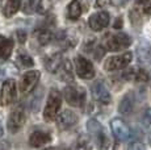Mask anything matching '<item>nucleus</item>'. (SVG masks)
<instances>
[{"label":"nucleus","instance_id":"0eeeda50","mask_svg":"<svg viewBox=\"0 0 151 150\" xmlns=\"http://www.w3.org/2000/svg\"><path fill=\"white\" fill-rule=\"evenodd\" d=\"M25 120H27V117H25V112L22 109V107H17L14 111H12V113L9 115V119H8V124H7L8 131L11 133L19 132L24 126Z\"/></svg>","mask_w":151,"mask_h":150},{"label":"nucleus","instance_id":"f3484780","mask_svg":"<svg viewBox=\"0 0 151 150\" xmlns=\"http://www.w3.org/2000/svg\"><path fill=\"white\" fill-rule=\"evenodd\" d=\"M124 78L127 80H134V82H147L149 80V75L145 73L142 69H135V67L127 70L125 73Z\"/></svg>","mask_w":151,"mask_h":150},{"label":"nucleus","instance_id":"b1692460","mask_svg":"<svg viewBox=\"0 0 151 150\" xmlns=\"http://www.w3.org/2000/svg\"><path fill=\"white\" fill-rule=\"evenodd\" d=\"M51 8H53V1H51V0H40V1L37 3L36 9L40 15H46Z\"/></svg>","mask_w":151,"mask_h":150},{"label":"nucleus","instance_id":"f257e3e1","mask_svg":"<svg viewBox=\"0 0 151 150\" xmlns=\"http://www.w3.org/2000/svg\"><path fill=\"white\" fill-rule=\"evenodd\" d=\"M62 105V96H60L59 91L51 90L47 97V103H46L45 111H43V119L47 123H51L57 119L58 112Z\"/></svg>","mask_w":151,"mask_h":150},{"label":"nucleus","instance_id":"7c9ffc66","mask_svg":"<svg viewBox=\"0 0 151 150\" xmlns=\"http://www.w3.org/2000/svg\"><path fill=\"white\" fill-rule=\"evenodd\" d=\"M16 36H17V38H19V41L21 42V44H24V42L27 41V32H24V30H17V32H16Z\"/></svg>","mask_w":151,"mask_h":150},{"label":"nucleus","instance_id":"4be33fe9","mask_svg":"<svg viewBox=\"0 0 151 150\" xmlns=\"http://www.w3.org/2000/svg\"><path fill=\"white\" fill-rule=\"evenodd\" d=\"M36 34H37V40H38V42L41 45H47L49 42L53 40V33H51V30L45 29V28L36 32Z\"/></svg>","mask_w":151,"mask_h":150},{"label":"nucleus","instance_id":"4468645a","mask_svg":"<svg viewBox=\"0 0 151 150\" xmlns=\"http://www.w3.org/2000/svg\"><path fill=\"white\" fill-rule=\"evenodd\" d=\"M134 105H135V96H134V92L130 91L122 97L120 105H118V111L122 115H126L127 116V115H130L133 112Z\"/></svg>","mask_w":151,"mask_h":150},{"label":"nucleus","instance_id":"f8f14e48","mask_svg":"<svg viewBox=\"0 0 151 150\" xmlns=\"http://www.w3.org/2000/svg\"><path fill=\"white\" fill-rule=\"evenodd\" d=\"M89 28L95 32L103 30L109 24V13L108 12H97L93 13L88 20Z\"/></svg>","mask_w":151,"mask_h":150},{"label":"nucleus","instance_id":"e433bc0d","mask_svg":"<svg viewBox=\"0 0 151 150\" xmlns=\"http://www.w3.org/2000/svg\"><path fill=\"white\" fill-rule=\"evenodd\" d=\"M0 4H1V0H0Z\"/></svg>","mask_w":151,"mask_h":150},{"label":"nucleus","instance_id":"1a4fd4ad","mask_svg":"<svg viewBox=\"0 0 151 150\" xmlns=\"http://www.w3.org/2000/svg\"><path fill=\"white\" fill-rule=\"evenodd\" d=\"M38 79H40V73L37 70H30L28 73H25L22 75L21 80H20V91L24 92V94L30 92L37 86Z\"/></svg>","mask_w":151,"mask_h":150},{"label":"nucleus","instance_id":"ddd939ff","mask_svg":"<svg viewBox=\"0 0 151 150\" xmlns=\"http://www.w3.org/2000/svg\"><path fill=\"white\" fill-rule=\"evenodd\" d=\"M78 123V116L71 111H63L62 113L58 116V128L62 129V131H66V129H70Z\"/></svg>","mask_w":151,"mask_h":150},{"label":"nucleus","instance_id":"473e14b6","mask_svg":"<svg viewBox=\"0 0 151 150\" xmlns=\"http://www.w3.org/2000/svg\"><path fill=\"white\" fill-rule=\"evenodd\" d=\"M3 134H4V128H3L1 121H0V137H3Z\"/></svg>","mask_w":151,"mask_h":150},{"label":"nucleus","instance_id":"6e6552de","mask_svg":"<svg viewBox=\"0 0 151 150\" xmlns=\"http://www.w3.org/2000/svg\"><path fill=\"white\" fill-rule=\"evenodd\" d=\"M110 129H112L113 136L118 141H126L132 136V131H130L129 125L122 119H113L110 121Z\"/></svg>","mask_w":151,"mask_h":150},{"label":"nucleus","instance_id":"5701e85b","mask_svg":"<svg viewBox=\"0 0 151 150\" xmlns=\"http://www.w3.org/2000/svg\"><path fill=\"white\" fill-rule=\"evenodd\" d=\"M60 73V78H62L65 82H70V80H74V76H72V70H71V65H70L68 61H65L62 65V67L59 69Z\"/></svg>","mask_w":151,"mask_h":150},{"label":"nucleus","instance_id":"c756f323","mask_svg":"<svg viewBox=\"0 0 151 150\" xmlns=\"http://www.w3.org/2000/svg\"><path fill=\"white\" fill-rule=\"evenodd\" d=\"M127 150H145V149L139 140H133L132 142L129 144V146H127Z\"/></svg>","mask_w":151,"mask_h":150},{"label":"nucleus","instance_id":"c85d7f7f","mask_svg":"<svg viewBox=\"0 0 151 150\" xmlns=\"http://www.w3.org/2000/svg\"><path fill=\"white\" fill-rule=\"evenodd\" d=\"M141 121L145 126H151V108L145 109V112L142 113Z\"/></svg>","mask_w":151,"mask_h":150},{"label":"nucleus","instance_id":"a878e982","mask_svg":"<svg viewBox=\"0 0 151 150\" xmlns=\"http://www.w3.org/2000/svg\"><path fill=\"white\" fill-rule=\"evenodd\" d=\"M137 9L143 15H149L151 12V0H137Z\"/></svg>","mask_w":151,"mask_h":150},{"label":"nucleus","instance_id":"20e7f679","mask_svg":"<svg viewBox=\"0 0 151 150\" xmlns=\"http://www.w3.org/2000/svg\"><path fill=\"white\" fill-rule=\"evenodd\" d=\"M66 102L72 107H82L86 100V91L83 87H78V86H68L63 91Z\"/></svg>","mask_w":151,"mask_h":150},{"label":"nucleus","instance_id":"c9c22d12","mask_svg":"<svg viewBox=\"0 0 151 150\" xmlns=\"http://www.w3.org/2000/svg\"><path fill=\"white\" fill-rule=\"evenodd\" d=\"M149 79H150V82H151V73H150V75H149Z\"/></svg>","mask_w":151,"mask_h":150},{"label":"nucleus","instance_id":"dca6fc26","mask_svg":"<svg viewBox=\"0 0 151 150\" xmlns=\"http://www.w3.org/2000/svg\"><path fill=\"white\" fill-rule=\"evenodd\" d=\"M63 62H65V61H63L62 56H60L59 53H55L45 61V66H46V69H47V71H50V73H58L59 69L62 67Z\"/></svg>","mask_w":151,"mask_h":150},{"label":"nucleus","instance_id":"aec40b11","mask_svg":"<svg viewBox=\"0 0 151 150\" xmlns=\"http://www.w3.org/2000/svg\"><path fill=\"white\" fill-rule=\"evenodd\" d=\"M82 15V5L79 0H72L67 7V17L70 20H78Z\"/></svg>","mask_w":151,"mask_h":150},{"label":"nucleus","instance_id":"f03ea898","mask_svg":"<svg viewBox=\"0 0 151 150\" xmlns=\"http://www.w3.org/2000/svg\"><path fill=\"white\" fill-rule=\"evenodd\" d=\"M87 129H88V132L91 133L92 137H93L95 144H96L99 150H108L109 140H108V137H106L101 124L99 123L97 120H95V119L88 120V123H87Z\"/></svg>","mask_w":151,"mask_h":150},{"label":"nucleus","instance_id":"2eb2a0df","mask_svg":"<svg viewBox=\"0 0 151 150\" xmlns=\"http://www.w3.org/2000/svg\"><path fill=\"white\" fill-rule=\"evenodd\" d=\"M50 141H51V136L47 132H43V131L33 132L30 138H29V144H30L33 148H40V146L50 142Z\"/></svg>","mask_w":151,"mask_h":150},{"label":"nucleus","instance_id":"72a5a7b5","mask_svg":"<svg viewBox=\"0 0 151 150\" xmlns=\"http://www.w3.org/2000/svg\"><path fill=\"white\" fill-rule=\"evenodd\" d=\"M114 28H121V20H120V19H118L117 22L114 24Z\"/></svg>","mask_w":151,"mask_h":150},{"label":"nucleus","instance_id":"f704fd0d","mask_svg":"<svg viewBox=\"0 0 151 150\" xmlns=\"http://www.w3.org/2000/svg\"><path fill=\"white\" fill-rule=\"evenodd\" d=\"M114 1L117 3V4H122V3H125L126 0H114Z\"/></svg>","mask_w":151,"mask_h":150},{"label":"nucleus","instance_id":"423d86ee","mask_svg":"<svg viewBox=\"0 0 151 150\" xmlns=\"http://www.w3.org/2000/svg\"><path fill=\"white\" fill-rule=\"evenodd\" d=\"M75 70H76V74L79 75L83 79H91V78L95 76V69L93 65L89 62L87 58H84L82 56L75 57Z\"/></svg>","mask_w":151,"mask_h":150},{"label":"nucleus","instance_id":"a211bd4d","mask_svg":"<svg viewBox=\"0 0 151 150\" xmlns=\"http://www.w3.org/2000/svg\"><path fill=\"white\" fill-rule=\"evenodd\" d=\"M12 49H13L12 40L0 36V58L8 59L11 57V54H12Z\"/></svg>","mask_w":151,"mask_h":150},{"label":"nucleus","instance_id":"9b49d317","mask_svg":"<svg viewBox=\"0 0 151 150\" xmlns=\"http://www.w3.org/2000/svg\"><path fill=\"white\" fill-rule=\"evenodd\" d=\"M92 96L100 104H109L110 100H112L108 88L103 82H96L92 86Z\"/></svg>","mask_w":151,"mask_h":150},{"label":"nucleus","instance_id":"9d476101","mask_svg":"<svg viewBox=\"0 0 151 150\" xmlns=\"http://www.w3.org/2000/svg\"><path fill=\"white\" fill-rule=\"evenodd\" d=\"M16 99V83L13 79H7L1 88V104L9 105Z\"/></svg>","mask_w":151,"mask_h":150},{"label":"nucleus","instance_id":"7ed1b4c3","mask_svg":"<svg viewBox=\"0 0 151 150\" xmlns=\"http://www.w3.org/2000/svg\"><path fill=\"white\" fill-rule=\"evenodd\" d=\"M132 44V38L126 33H117V34H108L104 41V45L109 51H120L129 48Z\"/></svg>","mask_w":151,"mask_h":150},{"label":"nucleus","instance_id":"393cba45","mask_svg":"<svg viewBox=\"0 0 151 150\" xmlns=\"http://www.w3.org/2000/svg\"><path fill=\"white\" fill-rule=\"evenodd\" d=\"M37 7V0H24L22 3V12L25 15H32L36 11Z\"/></svg>","mask_w":151,"mask_h":150},{"label":"nucleus","instance_id":"4c0bfd02","mask_svg":"<svg viewBox=\"0 0 151 150\" xmlns=\"http://www.w3.org/2000/svg\"><path fill=\"white\" fill-rule=\"evenodd\" d=\"M49 150H53V149H49Z\"/></svg>","mask_w":151,"mask_h":150},{"label":"nucleus","instance_id":"bb28decb","mask_svg":"<svg viewBox=\"0 0 151 150\" xmlns=\"http://www.w3.org/2000/svg\"><path fill=\"white\" fill-rule=\"evenodd\" d=\"M76 150H91V144H89V140L86 136H82V137L78 138Z\"/></svg>","mask_w":151,"mask_h":150},{"label":"nucleus","instance_id":"2f4dec72","mask_svg":"<svg viewBox=\"0 0 151 150\" xmlns=\"http://www.w3.org/2000/svg\"><path fill=\"white\" fill-rule=\"evenodd\" d=\"M110 3H112V0H96V7L97 8H105L110 5Z\"/></svg>","mask_w":151,"mask_h":150},{"label":"nucleus","instance_id":"39448f33","mask_svg":"<svg viewBox=\"0 0 151 150\" xmlns=\"http://www.w3.org/2000/svg\"><path fill=\"white\" fill-rule=\"evenodd\" d=\"M133 58V54L132 53H124L121 56H114V57H110L105 61L104 63V67H105L106 71H118V70H122L125 69L130 62H132Z\"/></svg>","mask_w":151,"mask_h":150},{"label":"nucleus","instance_id":"412c9836","mask_svg":"<svg viewBox=\"0 0 151 150\" xmlns=\"http://www.w3.org/2000/svg\"><path fill=\"white\" fill-rule=\"evenodd\" d=\"M20 7H21V0H7L3 13L5 17H12L20 9Z\"/></svg>","mask_w":151,"mask_h":150},{"label":"nucleus","instance_id":"6ab92c4d","mask_svg":"<svg viewBox=\"0 0 151 150\" xmlns=\"http://www.w3.org/2000/svg\"><path fill=\"white\" fill-rule=\"evenodd\" d=\"M137 56L139 62L149 63L151 61V45L147 44V42H142L137 49Z\"/></svg>","mask_w":151,"mask_h":150},{"label":"nucleus","instance_id":"cd10ccee","mask_svg":"<svg viewBox=\"0 0 151 150\" xmlns=\"http://www.w3.org/2000/svg\"><path fill=\"white\" fill-rule=\"evenodd\" d=\"M17 61H19V62L21 63V66H24V67H32V66H33V59L29 56H27V54L19 56V59Z\"/></svg>","mask_w":151,"mask_h":150}]
</instances>
